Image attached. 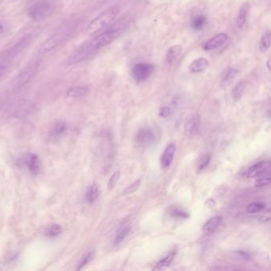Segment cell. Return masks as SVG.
Here are the masks:
<instances>
[{"instance_id": "1", "label": "cell", "mask_w": 271, "mask_h": 271, "mask_svg": "<svg viewBox=\"0 0 271 271\" xmlns=\"http://www.w3.org/2000/svg\"><path fill=\"white\" fill-rule=\"evenodd\" d=\"M77 26V22L74 20L64 22V24L61 26L41 45L39 49L40 54L52 52L54 50H56L58 46L67 42L70 38H72Z\"/></svg>"}, {"instance_id": "2", "label": "cell", "mask_w": 271, "mask_h": 271, "mask_svg": "<svg viewBox=\"0 0 271 271\" xmlns=\"http://www.w3.org/2000/svg\"><path fill=\"white\" fill-rule=\"evenodd\" d=\"M119 13L120 8L118 6H113L106 10L90 22L86 28V33L88 35H94L104 31L112 24Z\"/></svg>"}, {"instance_id": "3", "label": "cell", "mask_w": 271, "mask_h": 271, "mask_svg": "<svg viewBox=\"0 0 271 271\" xmlns=\"http://www.w3.org/2000/svg\"><path fill=\"white\" fill-rule=\"evenodd\" d=\"M54 6L50 0H36L29 6V18L32 21L44 20L54 12Z\"/></svg>"}, {"instance_id": "4", "label": "cell", "mask_w": 271, "mask_h": 271, "mask_svg": "<svg viewBox=\"0 0 271 271\" xmlns=\"http://www.w3.org/2000/svg\"><path fill=\"white\" fill-rule=\"evenodd\" d=\"M122 32H123L122 27L114 26L113 28L108 29L104 32L98 34L97 36L95 37L91 42H88V45L92 51L95 53L97 50L108 46L110 43H112L114 40H116Z\"/></svg>"}, {"instance_id": "5", "label": "cell", "mask_w": 271, "mask_h": 271, "mask_svg": "<svg viewBox=\"0 0 271 271\" xmlns=\"http://www.w3.org/2000/svg\"><path fill=\"white\" fill-rule=\"evenodd\" d=\"M39 70V63L33 62L22 68L14 80V85L16 88H22L29 84L36 76Z\"/></svg>"}, {"instance_id": "6", "label": "cell", "mask_w": 271, "mask_h": 271, "mask_svg": "<svg viewBox=\"0 0 271 271\" xmlns=\"http://www.w3.org/2000/svg\"><path fill=\"white\" fill-rule=\"evenodd\" d=\"M34 34H29L21 38L18 42H15L6 52V57L11 59L17 58L22 52H24L28 48L30 45L34 41Z\"/></svg>"}, {"instance_id": "7", "label": "cell", "mask_w": 271, "mask_h": 271, "mask_svg": "<svg viewBox=\"0 0 271 271\" xmlns=\"http://www.w3.org/2000/svg\"><path fill=\"white\" fill-rule=\"evenodd\" d=\"M154 71V66L150 63H138L132 70V77L136 82L146 81Z\"/></svg>"}, {"instance_id": "8", "label": "cell", "mask_w": 271, "mask_h": 271, "mask_svg": "<svg viewBox=\"0 0 271 271\" xmlns=\"http://www.w3.org/2000/svg\"><path fill=\"white\" fill-rule=\"evenodd\" d=\"M271 170V162L269 161H261L255 163L246 170L244 176L248 178H256L259 176L269 173Z\"/></svg>"}, {"instance_id": "9", "label": "cell", "mask_w": 271, "mask_h": 271, "mask_svg": "<svg viewBox=\"0 0 271 271\" xmlns=\"http://www.w3.org/2000/svg\"><path fill=\"white\" fill-rule=\"evenodd\" d=\"M94 54L92 49L90 47L88 43L84 44V46H80V48L73 53L71 56L68 58V64L73 66V65L79 64L80 62L85 60L88 57L91 56Z\"/></svg>"}, {"instance_id": "10", "label": "cell", "mask_w": 271, "mask_h": 271, "mask_svg": "<svg viewBox=\"0 0 271 271\" xmlns=\"http://www.w3.org/2000/svg\"><path fill=\"white\" fill-rule=\"evenodd\" d=\"M136 140L142 146H149L154 143L156 136L153 130L149 128H143L138 131L136 135Z\"/></svg>"}, {"instance_id": "11", "label": "cell", "mask_w": 271, "mask_h": 271, "mask_svg": "<svg viewBox=\"0 0 271 271\" xmlns=\"http://www.w3.org/2000/svg\"><path fill=\"white\" fill-rule=\"evenodd\" d=\"M201 128V120L198 114H194L188 117L185 123V134L187 137H194L198 135Z\"/></svg>"}, {"instance_id": "12", "label": "cell", "mask_w": 271, "mask_h": 271, "mask_svg": "<svg viewBox=\"0 0 271 271\" xmlns=\"http://www.w3.org/2000/svg\"><path fill=\"white\" fill-rule=\"evenodd\" d=\"M228 40V36L224 33L217 34L215 36L210 38L209 40L206 42L203 46V50L206 51H211L215 50L216 49H219L225 44L226 42Z\"/></svg>"}, {"instance_id": "13", "label": "cell", "mask_w": 271, "mask_h": 271, "mask_svg": "<svg viewBox=\"0 0 271 271\" xmlns=\"http://www.w3.org/2000/svg\"><path fill=\"white\" fill-rule=\"evenodd\" d=\"M175 152V144L170 143L166 146L162 157H161V165H162V169L166 170L170 167L173 160H174Z\"/></svg>"}, {"instance_id": "14", "label": "cell", "mask_w": 271, "mask_h": 271, "mask_svg": "<svg viewBox=\"0 0 271 271\" xmlns=\"http://www.w3.org/2000/svg\"><path fill=\"white\" fill-rule=\"evenodd\" d=\"M24 162L26 164V166L28 167L29 170L33 174L38 175L39 174L41 169V163L40 160H39L38 155L32 154V153H29V154H26V157L24 158Z\"/></svg>"}, {"instance_id": "15", "label": "cell", "mask_w": 271, "mask_h": 271, "mask_svg": "<svg viewBox=\"0 0 271 271\" xmlns=\"http://www.w3.org/2000/svg\"><path fill=\"white\" fill-rule=\"evenodd\" d=\"M222 222V216L215 215L214 217L211 218L208 221L206 222L203 225V231L206 235H211L213 234L218 227L220 225Z\"/></svg>"}, {"instance_id": "16", "label": "cell", "mask_w": 271, "mask_h": 271, "mask_svg": "<svg viewBox=\"0 0 271 271\" xmlns=\"http://www.w3.org/2000/svg\"><path fill=\"white\" fill-rule=\"evenodd\" d=\"M182 50L183 49L180 45L171 46L166 52V63L169 65L174 64V62L178 60L180 55L182 54Z\"/></svg>"}, {"instance_id": "17", "label": "cell", "mask_w": 271, "mask_h": 271, "mask_svg": "<svg viewBox=\"0 0 271 271\" xmlns=\"http://www.w3.org/2000/svg\"><path fill=\"white\" fill-rule=\"evenodd\" d=\"M131 230V226L128 223H124L122 224L119 229L116 231V237L114 239V245H120V243L124 241V239L127 238Z\"/></svg>"}, {"instance_id": "18", "label": "cell", "mask_w": 271, "mask_h": 271, "mask_svg": "<svg viewBox=\"0 0 271 271\" xmlns=\"http://www.w3.org/2000/svg\"><path fill=\"white\" fill-rule=\"evenodd\" d=\"M238 74H239V70L236 68H231L226 71L223 78H222L221 83H220L222 88H227L228 86L231 85V83L238 76Z\"/></svg>"}, {"instance_id": "19", "label": "cell", "mask_w": 271, "mask_h": 271, "mask_svg": "<svg viewBox=\"0 0 271 271\" xmlns=\"http://www.w3.org/2000/svg\"><path fill=\"white\" fill-rule=\"evenodd\" d=\"M208 64L209 62L206 58H198L190 64V70L192 72H202L207 68Z\"/></svg>"}, {"instance_id": "20", "label": "cell", "mask_w": 271, "mask_h": 271, "mask_svg": "<svg viewBox=\"0 0 271 271\" xmlns=\"http://www.w3.org/2000/svg\"><path fill=\"white\" fill-rule=\"evenodd\" d=\"M250 7H251V5L249 2H246L239 10L237 16V26L239 28H242L246 24L247 17L249 14Z\"/></svg>"}, {"instance_id": "21", "label": "cell", "mask_w": 271, "mask_h": 271, "mask_svg": "<svg viewBox=\"0 0 271 271\" xmlns=\"http://www.w3.org/2000/svg\"><path fill=\"white\" fill-rule=\"evenodd\" d=\"M88 92V88L84 86H76L72 87L66 92V95L69 98L72 99H76V98L83 97V96L87 95Z\"/></svg>"}, {"instance_id": "22", "label": "cell", "mask_w": 271, "mask_h": 271, "mask_svg": "<svg viewBox=\"0 0 271 271\" xmlns=\"http://www.w3.org/2000/svg\"><path fill=\"white\" fill-rule=\"evenodd\" d=\"M177 251H172L171 253L166 255V257L161 259L157 264H156L155 267H154V271L156 270H162L166 267H170L171 265V263L174 261V258H175Z\"/></svg>"}, {"instance_id": "23", "label": "cell", "mask_w": 271, "mask_h": 271, "mask_svg": "<svg viewBox=\"0 0 271 271\" xmlns=\"http://www.w3.org/2000/svg\"><path fill=\"white\" fill-rule=\"evenodd\" d=\"M244 89H245V83L243 81L239 82L237 84H235L232 92H231V95H232V98L235 101H239L243 96V92H244Z\"/></svg>"}, {"instance_id": "24", "label": "cell", "mask_w": 271, "mask_h": 271, "mask_svg": "<svg viewBox=\"0 0 271 271\" xmlns=\"http://www.w3.org/2000/svg\"><path fill=\"white\" fill-rule=\"evenodd\" d=\"M98 196H99V189L96 184H93L92 186H89L86 191V200L89 203H92L97 199Z\"/></svg>"}, {"instance_id": "25", "label": "cell", "mask_w": 271, "mask_h": 271, "mask_svg": "<svg viewBox=\"0 0 271 271\" xmlns=\"http://www.w3.org/2000/svg\"><path fill=\"white\" fill-rule=\"evenodd\" d=\"M207 18L205 16H203L202 14H200L192 21L191 26L192 28L194 30H201L203 28V26H205Z\"/></svg>"}, {"instance_id": "26", "label": "cell", "mask_w": 271, "mask_h": 271, "mask_svg": "<svg viewBox=\"0 0 271 271\" xmlns=\"http://www.w3.org/2000/svg\"><path fill=\"white\" fill-rule=\"evenodd\" d=\"M270 45H271V34L269 32H267L263 34L262 36L261 40L259 42V50L264 54L269 50Z\"/></svg>"}, {"instance_id": "27", "label": "cell", "mask_w": 271, "mask_h": 271, "mask_svg": "<svg viewBox=\"0 0 271 271\" xmlns=\"http://www.w3.org/2000/svg\"><path fill=\"white\" fill-rule=\"evenodd\" d=\"M265 207V203H261V202H255V203L248 204L246 207V211H247V213L249 214L258 213L259 211L264 209Z\"/></svg>"}, {"instance_id": "28", "label": "cell", "mask_w": 271, "mask_h": 271, "mask_svg": "<svg viewBox=\"0 0 271 271\" xmlns=\"http://www.w3.org/2000/svg\"><path fill=\"white\" fill-rule=\"evenodd\" d=\"M170 215L172 216H174V218H178V219H186V218L189 217V214L186 212V211L182 210V208L180 207H171L170 208Z\"/></svg>"}, {"instance_id": "29", "label": "cell", "mask_w": 271, "mask_h": 271, "mask_svg": "<svg viewBox=\"0 0 271 271\" xmlns=\"http://www.w3.org/2000/svg\"><path fill=\"white\" fill-rule=\"evenodd\" d=\"M67 128H68V126L66 124V122L59 121L57 123L56 125L54 126V135L57 136H62L63 134L66 133Z\"/></svg>"}, {"instance_id": "30", "label": "cell", "mask_w": 271, "mask_h": 271, "mask_svg": "<svg viewBox=\"0 0 271 271\" xmlns=\"http://www.w3.org/2000/svg\"><path fill=\"white\" fill-rule=\"evenodd\" d=\"M10 59L6 57L5 58H2V60H0V77L3 76L9 69H10Z\"/></svg>"}, {"instance_id": "31", "label": "cell", "mask_w": 271, "mask_h": 271, "mask_svg": "<svg viewBox=\"0 0 271 271\" xmlns=\"http://www.w3.org/2000/svg\"><path fill=\"white\" fill-rule=\"evenodd\" d=\"M120 174H121V172L119 171V170L115 172V173L112 174V177L110 178L109 181H108V190H112L114 188L116 187V184H117L118 181L120 179Z\"/></svg>"}, {"instance_id": "32", "label": "cell", "mask_w": 271, "mask_h": 271, "mask_svg": "<svg viewBox=\"0 0 271 271\" xmlns=\"http://www.w3.org/2000/svg\"><path fill=\"white\" fill-rule=\"evenodd\" d=\"M141 182L142 180L138 179L136 180V182H134L132 185H130L124 192V195H130V194H133L135 192L137 191L138 190V188L140 187L141 185Z\"/></svg>"}, {"instance_id": "33", "label": "cell", "mask_w": 271, "mask_h": 271, "mask_svg": "<svg viewBox=\"0 0 271 271\" xmlns=\"http://www.w3.org/2000/svg\"><path fill=\"white\" fill-rule=\"evenodd\" d=\"M210 161H211V156L209 154L203 156V158L201 159L198 166V172L203 171L209 164Z\"/></svg>"}, {"instance_id": "34", "label": "cell", "mask_w": 271, "mask_h": 271, "mask_svg": "<svg viewBox=\"0 0 271 271\" xmlns=\"http://www.w3.org/2000/svg\"><path fill=\"white\" fill-rule=\"evenodd\" d=\"M93 258V251H91V252H89V253L87 254V255H86L83 258V259H82V261L80 262V265H79V267L76 268V270H77V271H80V270L83 269L84 267H85L86 266L88 265L90 262L92 261Z\"/></svg>"}, {"instance_id": "35", "label": "cell", "mask_w": 271, "mask_h": 271, "mask_svg": "<svg viewBox=\"0 0 271 271\" xmlns=\"http://www.w3.org/2000/svg\"><path fill=\"white\" fill-rule=\"evenodd\" d=\"M62 232V227L58 224H53V225L49 227L47 230V235L50 237H54Z\"/></svg>"}, {"instance_id": "36", "label": "cell", "mask_w": 271, "mask_h": 271, "mask_svg": "<svg viewBox=\"0 0 271 271\" xmlns=\"http://www.w3.org/2000/svg\"><path fill=\"white\" fill-rule=\"evenodd\" d=\"M271 184V178L270 177H263V178H259L255 182V186L257 188L266 187L269 186Z\"/></svg>"}, {"instance_id": "37", "label": "cell", "mask_w": 271, "mask_h": 271, "mask_svg": "<svg viewBox=\"0 0 271 271\" xmlns=\"http://www.w3.org/2000/svg\"><path fill=\"white\" fill-rule=\"evenodd\" d=\"M171 114V109L168 106H163L160 108L159 116L162 118H167Z\"/></svg>"}, {"instance_id": "38", "label": "cell", "mask_w": 271, "mask_h": 271, "mask_svg": "<svg viewBox=\"0 0 271 271\" xmlns=\"http://www.w3.org/2000/svg\"><path fill=\"white\" fill-rule=\"evenodd\" d=\"M235 253L237 254L239 257L241 258V259H243L245 261H248V260L251 259V255L249 253H247V252H245V251H239L235 252Z\"/></svg>"}, {"instance_id": "39", "label": "cell", "mask_w": 271, "mask_h": 271, "mask_svg": "<svg viewBox=\"0 0 271 271\" xmlns=\"http://www.w3.org/2000/svg\"><path fill=\"white\" fill-rule=\"evenodd\" d=\"M6 25H5L4 23L2 22V21H0V36H2V35H3V34H6Z\"/></svg>"}, {"instance_id": "40", "label": "cell", "mask_w": 271, "mask_h": 271, "mask_svg": "<svg viewBox=\"0 0 271 271\" xmlns=\"http://www.w3.org/2000/svg\"><path fill=\"white\" fill-rule=\"evenodd\" d=\"M270 62H271V61H268V62H267V68H268V70H271V68H270Z\"/></svg>"}, {"instance_id": "41", "label": "cell", "mask_w": 271, "mask_h": 271, "mask_svg": "<svg viewBox=\"0 0 271 271\" xmlns=\"http://www.w3.org/2000/svg\"><path fill=\"white\" fill-rule=\"evenodd\" d=\"M2 2H3V0H0V5L2 4Z\"/></svg>"}, {"instance_id": "42", "label": "cell", "mask_w": 271, "mask_h": 271, "mask_svg": "<svg viewBox=\"0 0 271 271\" xmlns=\"http://www.w3.org/2000/svg\"><path fill=\"white\" fill-rule=\"evenodd\" d=\"M10 1H12V2H15V1H17V0H10Z\"/></svg>"}]
</instances>
